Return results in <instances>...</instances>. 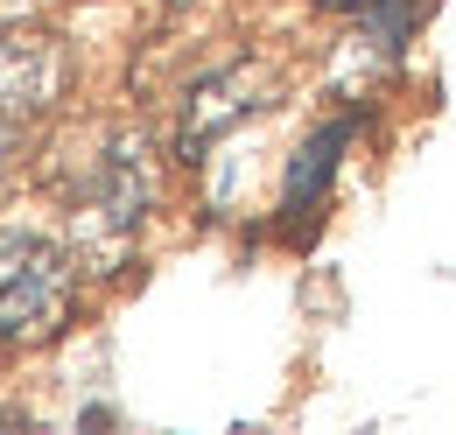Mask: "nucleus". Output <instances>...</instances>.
<instances>
[{"label":"nucleus","instance_id":"obj_1","mask_svg":"<svg viewBox=\"0 0 456 435\" xmlns=\"http://www.w3.org/2000/svg\"><path fill=\"white\" fill-rule=\"evenodd\" d=\"M70 324V260L36 232H0V344H57Z\"/></svg>","mask_w":456,"mask_h":435},{"label":"nucleus","instance_id":"obj_2","mask_svg":"<svg viewBox=\"0 0 456 435\" xmlns=\"http://www.w3.org/2000/svg\"><path fill=\"white\" fill-rule=\"evenodd\" d=\"M63 50L57 36H0V127H21L57 106L63 92Z\"/></svg>","mask_w":456,"mask_h":435},{"label":"nucleus","instance_id":"obj_3","mask_svg":"<svg viewBox=\"0 0 456 435\" xmlns=\"http://www.w3.org/2000/svg\"><path fill=\"white\" fill-rule=\"evenodd\" d=\"M267 70L260 63H232L225 78H211V85H197L190 92V112H183V155H197V148H211L225 127H239L246 112L267 106Z\"/></svg>","mask_w":456,"mask_h":435},{"label":"nucleus","instance_id":"obj_4","mask_svg":"<svg viewBox=\"0 0 456 435\" xmlns=\"http://www.w3.org/2000/svg\"><path fill=\"white\" fill-rule=\"evenodd\" d=\"M351 134H358V119H330V127H316V134L302 141V155L288 162V190H281L288 218H302L316 197H323V183L338 176V155L351 148Z\"/></svg>","mask_w":456,"mask_h":435},{"label":"nucleus","instance_id":"obj_5","mask_svg":"<svg viewBox=\"0 0 456 435\" xmlns=\"http://www.w3.org/2000/svg\"><path fill=\"white\" fill-rule=\"evenodd\" d=\"M344 7H358V14H387V21H400V7H407V0H344Z\"/></svg>","mask_w":456,"mask_h":435},{"label":"nucleus","instance_id":"obj_6","mask_svg":"<svg viewBox=\"0 0 456 435\" xmlns=\"http://www.w3.org/2000/svg\"><path fill=\"white\" fill-rule=\"evenodd\" d=\"M0 190H7V155H0Z\"/></svg>","mask_w":456,"mask_h":435}]
</instances>
